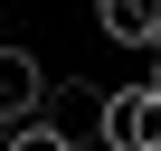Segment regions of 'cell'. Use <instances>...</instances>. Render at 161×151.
<instances>
[{
    "label": "cell",
    "instance_id": "6da1fadb",
    "mask_svg": "<svg viewBox=\"0 0 161 151\" xmlns=\"http://www.w3.org/2000/svg\"><path fill=\"white\" fill-rule=\"evenodd\" d=\"M95 132L104 151H161V85H114L95 104Z\"/></svg>",
    "mask_w": 161,
    "mask_h": 151
},
{
    "label": "cell",
    "instance_id": "7a4b0ae2",
    "mask_svg": "<svg viewBox=\"0 0 161 151\" xmlns=\"http://www.w3.org/2000/svg\"><path fill=\"white\" fill-rule=\"evenodd\" d=\"M47 104H57V76L29 47H0V123H38Z\"/></svg>",
    "mask_w": 161,
    "mask_h": 151
},
{
    "label": "cell",
    "instance_id": "3957f363",
    "mask_svg": "<svg viewBox=\"0 0 161 151\" xmlns=\"http://www.w3.org/2000/svg\"><path fill=\"white\" fill-rule=\"evenodd\" d=\"M95 29L114 47H161V0H95Z\"/></svg>",
    "mask_w": 161,
    "mask_h": 151
},
{
    "label": "cell",
    "instance_id": "277c9868",
    "mask_svg": "<svg viewBox=\"0 0 161 151\" xmlns=\"http://www.w3.org/2000/svg\"><path fill=\"white\" fill-rule=\"evenodd\" d=\"M0 151H86V142H76L66 123H47V113H38V123H0Z\"/></svg>",
    "mask_w": 161,
    "mask_h": 151
}]
</instances>
